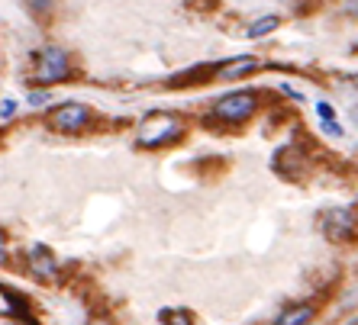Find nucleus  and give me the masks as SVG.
<instances>
[{
	"mask_svg": "<svg viewBox=\"0 0 358 325\" xmlns=\"http://www.w3.org/2000/svg\"><path fill=\"white\" fill-rule=\"evenodd\" d=\"M181 120L174 116V113H145L139 120V126H136V142H139L142 149H161V145H168V142H174L181 136Z\"/></svg>",
	"mask_w": 358,
	"mask_h": 325,
	"instance_id": "obj_1",
	"label": "nucleus"
},
{
	"mask_svg": "<svg viewBox=\"0 0 358 325\" xmlns=\"http://www.w3.org/2000/svg\"><path fill=\"white\" fill-rule=\"evenodd\" d=\"M33 75L39 84H58L71 77V55H68L62 46H46L39 48L36 65H33Z\"/></svg>",
	"mask_w": 358,
	"mask_h": 325,
	"instance_id": "obj_2",
	"label": "nucleus"
},
{
	"mask_svg": "<svg viewBox=\"0 0 358 325\" xmlns=\"http://www.w3.org/2000/svg\"><path fill=\"white\" fill-rule=\"evenodd\" d=\"M91 120H94V110L84 106V103H78V100H68L48 113V126L55 132H62V136H78V132H84L87 126H91Z\"/></svg>",
	"mask_w": 358,
	"mask_h": 325,
	"instance_id": "obj_3",
	"label": "nucleus"
},
{
	"mask_svg": "<svg viewBox=\"0 0 358 325\" xmlns=\"http://www.w3.org/2000/svg\"><path fill=\"white\" fill-rule=\"evenodd\" d=\"M258 110V93L255 91H233L226 97H220L213 106V116L220 122H245Z\"/></svg>",
	"mask_w": 358,
	"mask_h": 325,
	"instance_id": "obj_4",
	"label": "nucleus"
},
{
	"mask_svg": "<svg viewBox=\"0 0 358 325\" xmlns=\"http://www.w3.org/2000/svg\"><path fill=\"white\" fill-rule=\"evenodd\" d=\"M26 261H29V274H33L36 280H42V284H55V280L62 277V264H58V258L42 242L29 245Z\"/></svg>",
	"mask_w": 358,
	"mask_h": 325,
	"instance_id": "obj_5",
	"label": "nucleus"
},
{
	"mask_svg": "<svg viewBox=\"0 0 358 325\" xmlns=\"http://www.w3.org/2000/svg\"><path fill=\"white\" fill-rule=\"evenodd\" d=\"M323 235L330 239V242L342 245V242H352V235H355V210H346V206H339V210H330V213H323Z\"/></svg>",
	"mask_w": 358,
	"mask_h": 325,
	"instance_id": "obj_6",
	"label": "nucleus"
},
{
	"mask_svg": "<svg viewBox=\"0 0 358 325\" xmlns=\"http://www.w3.org/2000/svg\"><path fill=\"white\" fill-rule=\"evenodd\" d=\"M271 165H274V171H278L281 177H287V180H301L310 161H307V155H303L297 145H284V149L274 151Z\"/></svg>",
	"mask_w": 358,
	"mask_h": 325,
	"instance_id": "obj_7",
	"label": "nucleus"
},
{
	"mask_svg": "<svg viewBox=\"0 0 358 325\" xmlns=\"http://www.w3.org/2000/svg\"><path fill=\"white\" fill-rule=\"evenodd\" d=\"M0 319H33V309H29V299L17 290L0 287Z\"/></svg>",
	"mask_w": 358,
	"mask_h": 325,
	"instance_id": "obj_8",
	"label": "nucleus"
},
{
	"mask_svg": "<svg viewBox=\"0 0 358 325\" xmlns=\"http://www.w3.org/2000/svg\"><path fill=\"white\" fill-rule=\"evenodd\" d=\"M258 68H262V62H258L255 55H242V58L226 62V65H217V77H223V81H236V77L252 75V71H258Z\"/></svg>",
	"mask_w": 358,
	"mask_h": 325,
	"instance_id": "obj_9",
	"label": "nucleus"
},
{
	"mask_svg": "<svg viewBox=\"0 0 358 325\" xmlns=\"http://www.w3.org/2000/svg\"><path fill=\"white\" fill-rule=\"evenodd\" d=\"M316 319V306L313 303H297V306L284 309L281 316L274 319V325H310Z\"/></svg>",
	"mask_w": 358,
	"mask_h": 325,
	"instance_id": "obj_10",
	"label": "nucleus"
},
{
	"mask_svg": "<svg viewBox=\"0 0 358 325\" xmlns=\"http://www.w3.org/2000/svg\"><path fill=\"white\" fill-rule=\"evenodd\" d=\"M278 26H281V19L278 17H262L245 29V39H262V36H268V32H274Z\"/></svg>",
	"mask_w": 358,
	"mask_h": 325,
	"instance_id": "obj_11",
	"label": "nucleus"
},
{
	"mask_svg": "<svg viewBox=\"0 0 358 325\" xmlns=\"http://www.w3.org/2000/svg\"><path fill=\"white\" fill-rule=\"evenodd\" d=\"M161 319H165V325H194L190 313H184V309H174V313H161Z\"/></svg>",
	"mask_w": 358,
	"mask_h": 325,
	"instance_id": "obj_12",
	"label": "nucleus"
},
{
	"mask_svg": "<svg viewBox=\"0 0 358 325\" xmlns=\"http://www.w3.org/2000/svg\"><path fill=\"white\" fill-rule=\"evenodd\" d=\"M19 103L17 100H0V122H13L17 120Z\"/></svg>",
	"mask_w": 358,
	"mask_h": 325,
	"instance_id": "obj_13",
	"label": "nucleus"
},
{
	"mask_svg": "<svg viewBox=\"0 0 358 325\" xmlns=\"http://www.w3.org/2000/svg\"><path fill=\"white\" fill-rule=\"evenodd\" d=\"M26 7L33 10V13H39V17H48V13L55 10V0H26Z\"/></svg>",
	"mask_w": 358,
	"mask_h": 325,
	"instance_id": "obj_14",
	"label": "nucleus"
},
{
	"mask_svg": "<svg viewBox=\"0 0 358 325\" xmlns=\"http://www.w3.org/2000/svg\"><path fill=\"white\" fill-rule=\"evenodd\" d=\"M316 116H320L323 122H332V120H336V106L326 103V100H320V103H316Z\"/></svg>",
	"mask_w": 358,
	"mask_h": 325,
	"instance_id": "obj_15",
	"label": "nucleus"
},
{
	"mask_svg": "<svg viewBox=\"0 0 358 325\" xmlns=\"http://www.w3.org/2000/svg\"><path fill=\"white\" fill-rule=\"evenodd\" d=\"M26 103L33 106V110H36V106H46V103H48V91H29Z\"/></svg>",
	"mask_w": 358,
	"mask_h": 325,
	"instance_id": "obj_16",
	"label": "nucleus"
},
{
	"mask_svg": "<svg viewBox=\"0 0 358 325\" xmlns=\"http://www.w3.org/2000/svg\"><path fill=\"white\" fill-rule=\"evenodd\" d=\"M320 132H326V136H332V139H339V136H346V132H342V126L336 120L332 122H323L320 120Z\"/></svg>",
	"mask_w": 358,
	"mask_h": 325,
	"instance_id": "obj_17",
	"label": "nucleus"
},
{
	"mask_svg": "<svg viewBox=\"0 0 358 325\" xmlns=\"http://www.w3.org/2000/svg\"><path fill=\"white\" fill-rule=\"evenodd\" d=\"M7 258H10V248H7V239L0 235V264H7Z\"/></svg>",
	"mask_w": 358,
	"mask_h": 325,
	"instance_id": "obj_18",
	"label": "nucleus"
},
{
	"mask_svg": "<svg viewBox=\"0 0 358 325\" xmlns=\"http://www.w3.org/2000/svg\"><path fill=\"white\" fill-rule=\"evenodd\" d=\"M7 325H36L33 319H17V322H7Z\"/></svg>",
	"mask_w": 358,
	"mask_h": 325,
	"instance_id": "obj_19",
	"label": "nucleus"
},
{
	"mask_svg": "<svg viewBox=\"0 0 358 325\" xmlns=\"http://www.w3.org/2000/svg\"><path fill=\"white\" fill-rule=\"evenodd\" d=\"M310 325H313V322H310Z\"/></svg>",
	"mask_w": 358,
	"mask_h": 325,
	"instance_id": "obj_20",
	"label": "nucleus"
}]
</instances>
